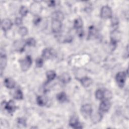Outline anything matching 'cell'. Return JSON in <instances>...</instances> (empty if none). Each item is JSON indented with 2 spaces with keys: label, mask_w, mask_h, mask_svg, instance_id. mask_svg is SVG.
I'll use <instances>...</instances> for the list:
<instances>
[{
  "label": "cell",
  "mask_w": 129,
  "mask_h": 129,
  "mask_svg": "<svg viewBox=\"0 0 129 129\" xmlns=\"http://www.w3.org/2000/svg\"><path fill=\"white\" fill-rule=\"evenodd\" d=\"M32 60L30 56H26L20 60V67L23 71H27L31 66Z\"/></svg>",
  "instance_id": "obj_1"
},
{
  "label": "cell",
  "mask_w": 129,
  "mask_h": 129,
  "mask_svg": "<svg viewBox=\"0 0 129 129\" xmlns=\"http://www.w3.org/2000/svg\"><path fill=\"white\" fill-rule=\"evenodd\" d=\"M116 83L119 87L122 88L123 87L126 80V73L124 72H118L115 77Z\"/></svg>",
  "instance_id": "obj_2"
},
{
  "label": "cell",
  "mask_w": 129,
  "mask_h": 129,
  "mask_svg": "<svg viewBox=\"0 0 129 129\" xmlns=\"http://www.w3.org/2000/svg\"><path fill=\"white\" fill-rule=\"evenodd\" d=\"M100 16L103 19H109L111 18L112 11L108 6H103L100 11Z\"/></svg>",
  "instance_id": "obj_3"
},
{
  "label": "cell",
  "mask_w": 129,
  "mask_h": 129,
  "mask_svg": "<svg viewBox=\"0 0 129 129\" xmlns=\"http://www.w3.org/2000/svg\"><path fill=\"white\" fill-rule=\"evenodd\" d=\"M2 107L3 109L7 110L9 113L14 112L16 109L15 103L13 100H10L8 102H6L5 101L3 102L2 103Z\"/></svg>",
  "instance_id": "obj_4"
},
{
  "label": "cell",
  "mask_w": 129,
  "mask_h": 129,
  "mask_svg": "<svg viewBox=\"0 0 129 129\" xmlns=\"http://www.w3.org/2000/svg\"><path fill=\"white\" fill-rule=\"evenodd\" d=\"M80 111L82 115L85 118L90 116L92 113V108L90 104L83 105L81 108Z\"/></svg>",
  "instance_id": "obj_5"
},
{
  "label": "cell",
  "mask_w": 129,
  "mask_h": 129,
  "mask_svg": "<svg viewBox=\"0 0 129 129\" xmlns=\"http://www.w3.org/2000/svg\"><path fill=\"white\" fill-rule=\"evenodd\" d=\"M26 44V41L23 39L17 40L14 43V47L16 51L22 52L24 50Z\"/></svg>",
  "instance_id": "obj_6"
},
{
  "label": "cell",
  "mask_w": 129,
  "mask_h": 129,
  "mask_svg": "<svg viewBox=\"0 0 129 129\" xmlns=\"http://www.w3.org/2000/svg\"><path fill=\"white\" fill-rule=\"evenodd\" d=\"M110 37H111V44L116 45L117 42H118L121 38L120 33L118 30H114L111 33Z\"/></svg>",
  "instance_id": "obj_7"
},
{
  "label": "cell",
  "mask_w": 129,
  "mask_h": 129,
  "mask_svg": "<svg viewBox=\"0 0 129 129\" xmlns=\"http://www.w3.org/2000/svg\"><path fill=\"white\" fill-rule=\"evenodd\" d=\"M62 24L60 21L52 19L51 23V29L53 33L59 32L61 28Z\"/></svg>",
  "instance_id": "obj_8"
},
{
  "label": "cell",
  "mask_w": 129,
  "mask_h": 129,
  "mask_svg": "<svg viewBox=\"0 0 129 129\" xmlns=\"http://www.w3.org/2000/svg\"><path fill=\"white\" fill-rule=\"evenodd\" d=\"M42 55L45 59H50L53 57L55 55V53L52 49L47 48L43 50Z\"/></svg>",
  "instance_id": "obj_9"
},
{
  "label": "cell",
  "mask_w": 129,
  "mask_h": 129,
  "mask_svg": "<svg viewBox=\"0 0 129 129\" xmlns=\"http://www.w3.org/2000/svg\"><path fill=\"white\" fill-rule=\"evenodd\" d=\"M110 107V103L108 99L101 101L99 105V110L101 112H107Z\"/></svg>",
  "instance_id": "obj_10"
},
{
  "label": "cell",
  "mask_w": 129,
  "mask_h": 129,
  "mask_svg": "<svg viewBox=\"0 0 129 129\" xmlns=\"http://www.w3.org/2000/svg\"><path fill=\"white\" fill-rule=\"evenodd\" d=\"M13 25L12 22L11 20L9 19H3L1 23V26L2 29L5 31H7L10 30Z\"/></svg>",
  "instance_id": "obj_11"
},
{
  "label": "cell",
  "mask_w": 129,
  "mask_h": 129,
  "mask_svg": "<svg viewBox=\"0 0 129 129\" xmlns=\"http://www.w3.org/2000/svg\"><path fill=\"white\" fill-rule=\"evenodd\" d=\"M69 124L70 126L75 128H81L82 126L81 124L78 122V118L76 116H72L69 121Z\"/></svg>",
  "instance_id": "obj_12"
},
{
  "label": "cell",
  "mask_w": 129,
  "mask_h": 129,
  "mask_svg": "<svg viewBox=\"0 0 129 129\" xmlns=\"http://www.w3.org/2000/svg\"><path fill=\"white\" fill-rule=\"evenodd\" d=\"M7 64V57L4 52H2L1 50V58H0V67H1V74L3 70L5 68Z\"/></svg>",
  "instance_id": "obj_13"
},
{
  "label": "cell",
  "mask_w": 129,
  "mask_h": 129,
  "mask_svg": "<svg viewBox=\"0 0 129 129\" xmlns=\"http://www.w3.org/2000/svg\"><path fill=\"white\" fill-rule=\"evenodd\" d=\"M41 8V6L39 3H34L32 4L31 6V11L32 13H33L34 14H35L36 16L37 15V14L40 12Z\"/></svg>",
  "instance_id": "obj_14"
},
{
  "label": "cell",
  "mask_w": 129,
  "mask_h": 129,
  "mask_svg": "<svg viewBox=\"0 0 129 129\" xmlns=\"http://www.w3.org/2000/svg\"><path fill=\"white\" fill-rule=\"evenodd\" d=\"M4 84L7 88L9 89H12L15 87L16 83L13 79L11 78H8L5 79L4 81Z\"/></svg>",
  "instance_id": "obj_15"
},
{
  "label": "cell",
  "mask_w": 129,
  "mask_h": 129,
  "mask_svg": "<svg viewBox=\"0 0 129 129\" xmlns=\"http://www.w3.org/2000/svg\"><path fill=\"white\" fill-rule=\"evenodd\" d=\"M80 82L81 84L85 87H88L90 86L92 83V79L87 77H85L82 78L80 80Z\"/></svg>",
  "instance_id": "obj_16"
},
{
  "label": "cell",
  "mask_w": 129,
  "mask_h": 129,
  "mask_svg": "<svg viewBox=\"0 0 129 129\" xmlns=\"http://www.w3.org/2000/svg\"><path fill=\"white\" fill-rule=\"evenodd\" d=\"M59 80L63 83H68L71 80V77L68 73H63L59 77Z\"/></svg>",
  "instance_id": "obj_17"
},
{
  "label": "cell",
  "mask_w": 129,
  "mask_h": 129,
  "mask_svg": "<svg viewBox=\"0 0 129 129\" xmlns=\"http://www.w3.org/2000/svg\"><path fill=\"white\" fill-rule=\"evenodd\" d=\"M36 101H37V104L41 106H43L45 105V104L47 103V98L43 96H38L37 97L36 99Z\"/></svg>",
  "instance_id": "obj_18"
},
{
  "label": "cell",
  "mask_w": 129,
  "mask_h": 129,
  "mask_svg": "<svg viewBox=\"0 0 129 129\" xmlns=\"http://www.w3.org/2000/svg\"><path fill=\"white\" fill-rule=\"evenodd\" d=\"M91 116V119L92 121L95 123H98L101 120L102 115L100 112H96L93 114L92 113Z\"/></svg>",
  "instance_id": "obj_19"
},
{
  "label": "cell",
  "mask_w": 129,
  "mask_h": 129,
  "mask_svg": "<svg viewBox=\"0 0 129 129\" xmlns=\"http://www.w3.org/2000/svg\"><path fill=\"white\" fill-rule=\"evenodd\" d=\"M97 35V30L94 26H91L89 28L88 32V38H93L95 37Z\"/></svg>",
  "instance_id": "obj_20"
},
{
  "label": "cell",
  "mask_w": 129,
  "mask_h": 129,
  "mask_svg": "<svg viewBox=\"0 0 129 129\" xmlns=\"http://www.w3.org/2000/svg\"><path fill=\"white\" fill-rule=\"evenodd\" d=\"M56 77V74L53 71L50 70L46 72V77L48 82L52 81Z\"/></svg>",
  "instance_id": "obj_21"
},
{
  "label": "cell",
  "mask_w": 129,
  "mask_h": 129,
  "mask_svg": "<svg viewBox=\"0 0 129 129\" xmlns=\"http://www.w3.org/2000/svg\"><path fill=\"white\" fill-rule=\"evenodd\" d=\"M56 98L58 101L60 102H64L67 99V97L66 93L63 92H60L56 96Z\"/></svg>",
  "instance_id": "obj_22"
},
{
  "label": "cell",
  "mask_w": 129,
  "mask_h": 129,
  "mask_svg": "<svg viewBox=\"0 0 129 129\" xmlns=\"http://www.w3.org/2000/svg\"><path fill=\"white\" fill-rule=\"evenodd\" d=\"M83 27V22L80 18L76 19L74 23V27L77 30L82 28Z\"/></svg>",
  "instance_id": "obj_23"
},
{
  "label": "cell",
  "mask_w": 129,
  "mask_h": 129,
  "mask_svg": "<svg viewBox=\"0 0 129 129\" xmlns=\"http://www.w3.org/2000/svg\"><path fill=\"white\" fill-rule=\"evenodd\" d=\"M52 19L57 20L61 21L63 19V15L62 13L60 12H55L52 14Z\"/></svg>",
  "instance_id": "obj_24"
},
{
  "label": "cell",
  "mask_w": 129,
  "mask_h": 129,
  "mask_svg": "<svg viewBox=\"0 0 129 129\" xmlns=\"http://www.w3.org/2000/svg\"><path fill=\"white\" fill-rule=\"evenodd\" d=\"M14 98L17 100H21L23 98L22 92L20 89H17L14 94Z\"/></svg>",
  "instance_id": "obj_25"
},
{
  "label": "cell",
  "mask_w": 129,
  "mask_h": 129,
  "mask_svg": "<svg viewBox=\"0 0 129 129\" xmlns=\"http://www.w3.org/2000/svg\"><path fill=\"white\" fill-rule=\"evenodd\" d=\"M19 34L22 36H25L28 34V29L25 27H21L18 30Z\"/></svg>",
  "instance_id": "obj_26"
},
{
  "label": "cell",
  "mask_w": 129,
  "mask_h": 129,
  "mask_svg": "<svg viewBox=\"0 0 129 129\" xmlns=\"http://www.w3.org/2000/svg\"><path fill=\"white\" fill-rule=\"evenodd\" d=\"M95 96L97 99L102 100L104 98V92L100 89L97 90L95 93Z\"/></svg>",
  "instance_id": "obj_27"
},
{
  "label": "cell",
  "mask_w": 129,
  "mask_h": 129,
  "mask_svg": "<svg viewBox=\"0 0 129 129\" xmlns=\"http://www.w3.org/2000/svg\"><path fill=\"white\" fill-rule=\"evenodd\" d=\"M19 13L22 16L25 17L27 15V13H28V10L26 7L23 6L20 8Z\"/></svg>",
  "instance_id": "obj_28"
},
{
  "label": "cell",
  "mask_w": 129,
  "mask_h": 129,
  "mask_svg": "<svg viewBox=\"0 0 129 129\" xmlns=\"http://www.w3.org/2000/svg\"><path fill=\"white\" fill-rule=\"evenodd\" d=\"M26 44L30 46H33L35 45L36 41L33 38H29L26 40Z\"/></svg>",
  "instance_id": "obj_29"
},
{
  "label": "cell",
  "mask_w": 129,
  "mask_h": 129,
  "mask_svg": "<svg viewBox=\"0 0 129 129\" xmlns=\"http://www.w3.org/2000/svg\"><path fill=\"white\" fill-rule=\"evenodd\" d=\"M36 66L37 68H41L43 64V60L41 58H38L36 60Z\"/></svg>",
  "instance_id": "obj_30"
},
{
  "label": "cell",
  "mask_w": 129,
  "mask_h": 129,
  "mask_svg": "<svg viewBox=\"0 0 129 129\" xmlns=\"http://www.w3.org/2000/svg\"><path fill=\"white\" fill-rule=\"evenodd\" d=\"M111 97H112V94L111 92L109 91V90H106L104 92V98H105L106 99L109 100L111 98Z\"/></svg>",
  "instance_id": "obj_31"
},
{
  "label": "cell",
  "mask_w": 129,
  "mask_h": 129,
  "mask_svg": "<svg viewBox=\"0 0 129 129\" xmlns=\"http://www.w3.org/2000/svg\"><path fill=\"white\" fill-rule=\"evenodd\" d=\"M41 18L39 16H38V15L35 16V17L34 18V19H33L34 24L35 25L39 24L41 21Z\"/></svg>",
  "instance_id": "obj_32"
},
{
  "label": "cell",
  "mask_w": 129,
  "mask_h": 129,
  "mask_svg": "<svg viewBox=\"0 0 129 129\" xmlns=\"http://www.w3.org/2000/svg\"><path fill=\"white\" fill-rule=\"evenodd\" d=\"M18 124L19 125H23V126H24V125H26V121L24 118H19L18 119Z\"/></svg>",
  "instance_id": "obj_33"
},
{
  "label": "cell",
  "mask_w": 129,
  "mask_h": 129,
  "mask_svg": "<svg viewBox=\"0 0 129 129\" xmlns=\"http://www.w3.org/2000/svg\"><path fill=\"white\" fill-rule=\"evenodd\" d=\"M22 23H23V21L21 18H17L15 19V24L17 26H20L22 25Z\"/></svg>",
  "instance_id": "obj_34"
},
{
  "label": "cell",
  "mask_w": 129,
  "mask_h": 129,
  "mask_svg": "<svg viewBox=\"0 0 129 129\" xmlns=\"http://www.w3.org/2000/svg\"><path fill=\"white\" fill-rule=\"evenodd\" d=\"M117 23H118V21H117V18H113V19L112 20V24L113 25H117Z\"/></svg>",
  "instance_id": "obj_35"
},
{
  "label": "cell",
  "mask_w": 129,
  "mask_h": 129,
  "mask_svg": "<svg viewBox=\"0 0 129 129\" xmlns=\"http://www.w3.org/2000/svg\"><path fill=\"white\" fill-rule=\"evenodd\" d=\"M49 3H50V4H48V5L50 6H53L55 5V3L54 1H50V2H49Z\"/></svg>",
  "instance_id": "obj_36"
}]
</instances>
